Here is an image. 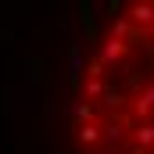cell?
Listing matches in <instances>:
<instances>
[{
	"label": "cell",
	"instance_id": "obj_9",
	"mask_svg": "<svg viewBox=\"0 0 154 154\" xmlns=\"http://www.w3.org/2000/svg\"><path fill=\"white\" fill-rule=\"evenodd\" d=\"M111 36H118V39L129 36V18H115V32H111Z\"/></svg>",
	"mask_w": 154,
	"mask_h": 154
},
{
	"label": "cell",
	"instance_id": "obj_6",
	"mask_svg": "<svg viewBox=\"0 0 154 154\" xmlns=\"http://www.w3.org/2000/svg\"><path fill=\"white\" fill-rule=\"evenodd\" d=\"M68 111H72L82 125H90V118H93V108H90V104H68Z\"/></svg>",
	"mask_w": 154,
	"mask_h": 154
},
{
	"label": "cell",
	"instance_id": "obj_5",
	"mask_svg": "<svg viewBox=\"0 0 154 154\" xmlns=\"http://www.w3.org/2000/svg\"><path fill=\"white\" fill-rule=\"evenodd\" d=\"M100 136H104L100 125H93V122H90V125H79V140H82V143H97Z\"/></svg>",
	"mask_w": 154,
	"mask_h": 154
},
{
	"label": "cell",
	"instance_id": "obj_4",
	"mask_svg": "<svg viewBox=\"0 0 154 154\" xmlns=\"http://www.w3.org/2000/svg\"><path fill=\"white\" fill-rule=\"evenodd\" d=\"M133 111H136V115H151V111H154V82L143 90V93H136V100H133Z\"/></svg>",
	"mask_w": 154,
	"mask_h": 154
},
{
	"label": "cell",
	"instance_id": "obj_8",
	"mask_svg": "<svg viewBox=\"0 0 154 154\" xmlns=\"http://www.w3.org/2000/svg\"><path fill=\"white\" fill-rule=\"evenodd\" d=\"M100 93H108V86H104L100 79H90V82H86V97H100Z\"/></svg>",
	"mask_w": 154,
	"mask_h": 154
},
{
	"label": "cell",
	"instance_id": "obj_7",
	"mask_svg": "<svg viewBox=\"0 0 154 154\" xmlns=\"http://www.w3.org/2000/svg\"><path fill=\"white\" fill-rule=\"evenodd\" d=\"M125 136V125H118V122H111V125H104V140H111V143H118Z\"/></svg>",
	"mask_w": 154,
	"mask_h": 154
},
{
	"label": "cell",
	"instance_id": "obj_11",
	"mask_svg": "<svg viewBox=\"0 0 154 154\" xmlns=\"http://www.w3.org/2000/svg\"><path fill=\"white\" fill-rule=\"evenodd\" d=\"M133 154H147V151H140V147H136V151H133Z\"/></svg>",
	"mask_w": 154,
	"mask_h": 154
},
{
	"label": "cell",
	"instance_id": "obj_2",
	"mask_svg": "<svg viewBox=\"0 0 154 154\" xmlns=\"http://www.w3.org/2000/svg\"><path fill=\"white\" fill-rule=\"evenodd\" d=\"M129 18H133L140 29H151L154 25V4H133V7H129Z\"/></svg>",
	"mask_w": 154,
	"mask_h": 154
},
{
	"label": "cell",
	"instance_id": "obj_3",
	"mask_svg": "<svg viewBox=\"0 0 154 154\" xmlns=\"http://www.w3.org/2000/svg\"><path fill=\"white\" fill-rule=\"evenodd\" d=\"M133 140H136L140 151H151V147H154V125H151V122L136 125V129H133Z\"/></svg>",
	"mask_w": 154,
	"mask_h": 154
},
{
	"label": "cell",
	"instance_id": "obj_1",
	"mask_svg": "<svg viewBox=\"0 0 154 154\" xmlns=\"http://www.w3.org/2000/svg\"><path fill=\"white\" fill-rule=\"evenodd\" d=\"M125 50H129V43L118 36H108L104 39V47H100V65H118L122 57H125Z\"/></svg>",
	"mask_w": 154,
	"mask_h": 154
},
{
	"label": "cell",
	"instance_id": "obj_10",
	"mask_svg": "<svg viewBox=\"0 0 154 154\" xmlns=\"http://www.w3.org/2000/svg\"><path fill=\"white\" fill-rule=\"evenodd\" d=\"M104 97H108V100H104L108 108H122V93H118V90H108Z\"/></svg>",
	"mask_w": 154,
	"mask_h": 154
}]
</instances>
